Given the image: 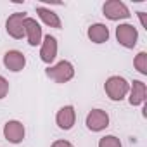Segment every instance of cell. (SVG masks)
Instances as JSON below:
<instances>
[{
  "instance_id": "6",
  "label": "cell",
  "mask_w": 147,
  "mask_h": 147,
  "mask_svg": "<svg viewBox=\"0 0 147 147\" xmlns=\"http://www.w3.org/2000/svg\"><path fill=\"white\" fill-rule=\"evenodd\" d=\"M85 125L90 131H102L109 126V114L104 109H92L87 114Z\"/></svg>"
},
{
  "instance_id": "16",
  "label": "cell",
  "mask_w": 147,
  "mask_h": 147,
  "mask_svg": "<svg viewBox=\"0 0 147 147\" xmlns=\"http://www.w3.org/2000/svg\"><path fill=\"white\" fill-rule=\"evenodd\" d=\"M99 147H123V144L116 135H106L99 140Z\"/></svg>"
},
{
  "instance_id": "5",
  "label": "cell",
  "mask_w": 147,
  "mask_h": 147,
  "mask_svg": "<svg viewBox=\"0 0 147 147\" xmlns=\"http://www.w3.org/2000/svg\"><path fill=\"white\" fill-rule=\"evenodd\" d=\"M26 12H14L7 18L5 21V30L9 33V36H12L14 40H21L24 36V19H26Z\"/></svg>"
},
{
  "instance_id": "14",
  "label": "cell",
  "mask_w": 147,
  "mask_h": 147,
  "mask_svg": "<svg viewBox=\"0 0 147 147\" xmlns=\"http://www.w3.org/2000/svg\"><path fill=\"white\" fill-rule=\"evenodd\" d=\"M36 14H38V18L47 24V26H50V28H55V30H59L61 26H62V23H61V18L54 12V11H50L49 7H43V5H38L36 7Z\"/></svg>"
},
{
  "instance_id": "17",
  "label": "cell",
  "mask_w": 147,
  "mask_h": 147,
  "mask_svg": "<svg viewBox=\"0 0 147 147\" xmlns=\"http://www.w3.org/2000/svg\"><path fill=\"white\" fill-rule=\"evenodd\" d=\"M7 94H9V82L0 75V99L7 97Z\"/></svg>"
},
{
  "instance_id": "2",
  "label": "cell",
  "mask_w": 147,
  "mask_h": 147,
  "mask_svg": "<svg viewBox=\"0 0 147 147\" xmlns=\"http://www.w3.org/2000/svg\"><path fill=\"white\" fill-rule=\"evenodd\" d=\"M47 78L54 80L55 83H67L69 80L75 78V66L69 61H59L54 66H49L45 69Z\"/></svg>"
},
{
  "instance_id": "15",
  "label": "cell",
  "mask_w": 147,
  "mask_h": 147,
  "mask_svg": "<svg viewBox=\"0 0 147 147\" xmlns=\"http://www.w3.org/2000/svg\"><path fill=\"white\" fill-rule=\"evenodd\" d=\"M133 66H135V69L140 73V75H144V76H147V52H138L137 55H135V59H133Z\"/></svg>"
},
{
  "instance_id": "18",
  "label": "cell",
  "mask_w": 147,
  "mask_h": 147,
  "mask_svg": "<svg viewBox=\"0 0 147 147\" xmlns=\"http://www.w3.org/2000/svg\"><path fill=\"white\" fill-rule=\"evenodd\" d=\"M50 147H75V145H73L69 140H55Z\"/></svg>"
},
{
  "instance_id": "9",
  "label": "cell",
  "mask_w": 147,
  "mask_h": 147,
  "mask_svg": "<svg viewBox=\"0 0 147 147\" xmlns=\"http://www.w3.org/2000/svg\"><path fill=\"white\" fill-rule=\"evenodd\" d=\"M24 36L28 38V43L31 47H36L42 43L43 33H42V26L36 23V19H33V18L24 19Z\"/></svg>"
},
{
  "instance_id": "11",
  "label": "cell",
  "mask_w": 147,
  "mask_h": 147,
  "mask_svg": "<svg viewBox=\"0 0 147 147\" xmlns=\"http://www.w3.org/2000/svg\"><path fill=\"white\" fill-rule=\"evenodd\" d=\"M4 66L12 73H19L26 66V57L21 50H7L4 54Z\"/></svg>"
},
{
  "instance_id": "1",
  "label": "cell",
  "mask_w": 147,
  "mask_h": 147,
  "mask_svg": "<svg viewBox=\"0 0 147 147\" xmlns=\"http://www.w3.org/2000/svg\"><path fill=\"white\" fill-rule=\"evenodd\" d=\"M104 90H106V95L114 100V102H119L123 100L126 95H128V90H130V83L123 78V76H109L104 83Z\"/></svg>"
},
{
  "instance_id": "13",
  "label": "cell",
  "mask_w": 147,
  "mask_h": 147,
  "mask_svg": "<svg viewBox=\"0 0 147 147\" xmlns=\"http://www.w3.org/2000/svg\"><path fill=\"white\" fill-rule=\"evenodd\" d=\"M87 35H88L90 42H94V43H106L109 40V28L102 23H95V24L88 26Z\"/></svg>"
},
{
  "instance_id": "10",
  "label": "cell",
  "mask_w": 147,
  "mask_h": 147,
  "mask_svg": "<svg viewBox=\"0 0 147 147\" xmlns=\"http://www.w3.org/2000/svg\"><path fill=\"white\" fill-rule=\"evenodd\" d=\"M40 45H42V47H40V59H42L45 64L54 62L55 57H57V40H55V36L45 35Z\"/></svg>"
},
{
  "instance_id": "8",
  "label": "cell",
  "mask_w": 147,
  "mask_h": 147,
  "mask_svg": "<svg viewBox=\"0 0 147 147\" xmlns=\"http://www.w3.org/2000/svg\"><path fill=\"white\" fill-rule=\"evenodd\" d=\"M76 121V111L75 106H62L55 114V123L61 130H71Z\"/></svg>"
},
{
  "instance_id": "7",
  "label": "cell",
  "mask_w": 147,
  "mask_h": 147,
  "mask_svg": "<svg viewBox=\"0 0 147 147\" xmlns=\"http://www.w3.org/2000/svg\"><path fill=\"white\" fill-rule=\"evenodd\" d=\"M24 135H26V128L21 121L18 119H9L5 125H4V137L7 142L11 144H21L24 140Z\"/></svg>"
},
{
  "instance_id": "19",
  "label": "cell",
  "mask_w": 147,
  "mask_h": 147,
  "mask_svg": "<svg viewBox=\"0 0 147 147\" xmlns=\"http://www.w3.org/2000/svg\"><path fill=\"white\" fill-rule=\"evenodd\" d=\"M138 14V18H140V23H142V26L144 28H147V21H145V12H137Z\"/></svg>"
},
{
  "instance_id": "3",
  "label": "cell",
  "mask_w": 147,
  "mask_h": 147,
  "mask_svg": "<svg viewBox=\"0 0 147 147\" xmlns=\"http://www.w3.org/2000/svg\"><path fill=\"white\" fill-rule=\"evenodd\" d=\"M102 12L111 21H121V19H128L131 16L130 9L126 7L125 2H121V0H107V2L102 5Z\"/></svg>"
},
{
  "instance_id": "4",
  "label": "cell",
  "mask_w": 147,
  "mask_h": 147,
  "mask_svg": "<svg viewBox=\"0 0 147 147\" xmlns=\"http://www.w3.org/2000/svg\"><path fill=\"white\" fill-rule=\"evenodd\" d=\"M116 40L125 49H133L137 45V40H138V31L133 24L123 23L116 28Z\"/></svg>"
},
{
  "instance_id": "12",
  "label": "cell",
  "mask_w": 147,
  "mask_h": 147,
  "mask_svg": "<svg viewBox=\"0 0 147 147\" xmlns=\"http://www.w3.org/2000/svg\"><path fill=\"white\" fill-rule=\"evenodd\" d=\"M147 99V87L140 80H133L128 90V102L131 106H142Z\"/></svg>"
}]
</instances>
